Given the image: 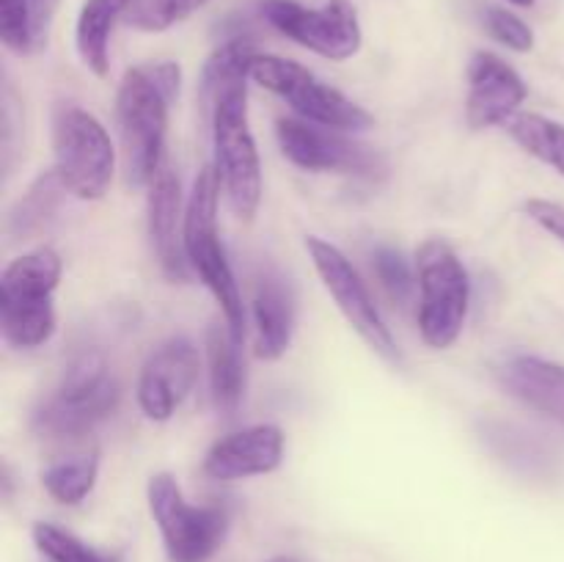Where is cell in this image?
Instances as JSON below:
<instances>
[{"mask_svg":"<svg viewBox=\"0 0 564 562\" xmlns=\"http://www.w3.org/2000/svg\"><path fill=\"white\" fill-rule=\"evenodd\" d=\"M257 55L248 39L220 44L202 72V97L213 114L215 171L237 218L251 220L262 202V163L248 121L251 61Z\"/></svg>","mask_w":564,"mask_h":562,"instance_id":"1","label":"cell"},{"mask_svg":"<svg viewBox=\"0 0 564 562\" xmlns=\"http://www.w3.org/2000/svg\"><path fill=\"white\" fill-rule=\"evenodd\" d=\"M182 72L174 61L141 64L124 75L116 97L127 185H152L165 163L169 108L180 94Z\"/></svg>","mask_w":564,"mask_h":562,"instance_id":"2","label":"cell"},{"mask_svg":"<svg viewBox=\"0 0 564 562\" xmlns=\"http://www.w3.org/2000/svg\"><path fill=\"white\" fill-rule=\"evenodd\" d=\"M61 262L53 248H36L11 259L0 275V331L11 347L33 350L53 339Z\"/></svg>","mask_w":564,"mask_h":562,"instance_id":"3","label":"cell"},{"mask_svg":"<svg viewBox=\"0 0 564 562\" xmlns=\"http://www.w3.org/2000/svg\"><path fill=\"white\" fill-rule=\"evenodd\" d=\"M218 171H215V165H207V169L198 171L196 182H193L191 202H187L185 209V253L191 268L196 270L198 279L207 284V290L218 301L235 339L242 345L246 306H242L240 287H237L231 264L218 237Z\"/></svg>","mask_w":564,"mask_h":562,"instance_id":"4","label":"cell"},{"mask_svg":"<svg viewBox=\"0 0 564 562\" xmlns=\"http://www.w3.org/2000/svg\"><path fill=\"white\" fill-rule=\"evenodd\" d=\"M121 400L119 380L97 353L69 364L58 389L33 413V428L47 439H77L97 428Z\"/></svg>","mask_w":564,"mask_h":562,"instance_id":"5","label":"cell"},{"mask_svg":"<svg viewBox=\"0 0 564 562\" xmlns=\"http://www.w3.org/2000/svg\"><path fill=\"white\" fill-rule=\"evenodd\" d=\"M416 273L419 292H422V301H419L422 339L435 350H446L455 345L468 317L471 284H468L463 259L449 242L433 237L419 246Z\"/></svg>","mask_w":564,"mask_h":562,"instance_id":"6","label":"cell"},{"mask_svg":"<svg viewBox=\"0 0 564 562\" xmlns=\"http://www.w3.org/2000/svg\"><path fill=\"white\" fill-rule=\"evenodd\" d=\"M55 174L69 193L97 202L108 193L116 171V149L97 116L77 105L58 108L53 121Z\"/></svg>","mask_w":564,"mask_h":562,"instance_id":"7","label":"cell"},{"mask_svg":"<svg viewBox=\"0 0 564 562\" xmlns=\"http://www.w3.org/2000/svg\"><path fill=\"white\" fill-rule=\"evenodd\" d=\"M251 80L284 99L301 119L314 121V125L334 127V130L372 127V116L361 105L319 80L312 69L301 66L297 61L257 53L251 61Z\"/></svg>","mask_w":564,"mask_h":562,"instance_id":"8","label":"cell"},{"mask_svg":"<svg viewBox=\"0 0 564 562\" xmlns=\"http://www.w3.org/2000/svg\"><path fill=\"white\" fill-rule=\"evenodd\" d=\"M149 510L163 534L169 562H209L229 532V512L224 507H196L182 496L171 474L149 479Z\"/></svg>","mask_w":564,"mask_h":562,"instance_id":"9","label":"cell"},{"mask_svg":"<svg viewBox=\"0 0 564 562\" xmlns=\"http://www.w3.org/2000/svg\"><path fill=\"white\" fill-rule=\"evenodd\" d=\"M262 17L286 39L323 58L347 61L361 50V22L350 0H328L319 9L297 0H264Z\"/></svg>","mask_w":564,"mask_h":562,"instance_id":"10","label":"cell"},{"mask_svg":"<svg viewBox=\"0 0 564 562\" xmlns=\"http://www.w3.org/2000/svg\"><path fill=\"white\" fill-rule=\"evenodd\" d=\"M279 147L290 163L303 171L317 174H350L375 180L386 171V158L378 149L358 143L345 136V130L314 125L306 119H279L275 121Z\"/></svg>","mask_w":564,"mask_h":562,"instance_id":"11","label":"cell"},{"mask_svg":"<svg viewBox=\"0 0 564 562\" xmlns=\"http://www.w3.org/2000/svg\"><path fill=\"white\" fill-rule=\"evenodd\" d=\"M306 251L312 257L314 268H317L319 279H323L325 290L330 292V298H334L339 312L347 317V323L356 328V334L375 353H380L386 361H400L394 336H391L383 314L375 306L372 292L367 290V284L358 275V270L352 268L350 259L334 242L323 240V237H306Z\"/></svg>","mask_w":564,"mask_h":562,"instance_id":"12","label":"cell"},{"mask_svg":"<svg viewBox=\"0 0 564 562\" xmlns=\"http://www.w3.org/2000/svg\"><path fill=\"white\" fill-rule=\"evenodd\" d=\"M198 380V350L187 336H174L149 356L138 380L141 411L154 422H165L185 402Z\"/></svg>","mask_w":564,"mask_h":562,"instance_id":"13","label":"cell"},{"mask_svg":"<svg viewBox=\"0 0 564 562\" xmlns=\"http://www.w3.org/2000/svg\"><path fill=\"white\" fill-rule=\"evenodd\" d=\"M527 83L494 53H474L468 61L466 121L471 130L507 125L527 99Z\"/></svg>","mask_w":564,"mask_h":562,"instance_id":"14","label":"cell"},{"mask_svg":"<svg viewBox=\"0 0 564 562\" xmlns=\"http://www.w3.org/2000/svg\"><path fill=\"white\" fill-rule=\"evenodd\" d=\"M284 461V433L275 424H253L215 441L204 457L213 479H246L270 474Z\"/></svg>","mask_w":564,"mask_h":562,"instance_id":"15","label":"cell"},{"mask_svg":"<svg viewBox=\"0 0 564 562\" xmlns=\"http://www.w3.org/2000/svg\"><path fill=\"white\" fill-rule=\"evenodd\" d=\"M180 180L174 169L163 163L149 185V237L160 268L174 281H185L193 270L185 253V215H180Z\"/></svg>","mask_w":564,"mask_h":562,"instance_id":"16","label":"cell"},{"mask_svg":"<svg viewBox=\"0 0 564 562\" xmlns=\"http://www.w3.org/2000/svg\"><path fill=\"white\" fill-rule=\"evenodd\" d=\"M257 356L275 361L286 353L295 331V295L281 275L264 273L253 290Z\"/></svg>","mask_w":564,"mask_h":562,"instance_id":"17","label":"cell"},{"mask_svg":"<svg viewBox=\"0 0 564 562\" xmlns=\"http://www.w3.org/2000/svg\"><path fill=\"white\" fill-rule=\"evenodd\" d=\"M505 383L518 400L549 413L564 424V367L538 356H518L507 361Z\"/></svg>","mask_w":564,"mask_h":562,"instance_id":"18","label":"cell"},{"mask_svg":"<svg viewBox=\"0 0 564 562\" xmlns=\"http://www.w3.org/2000/svg\"><path fill=\"white\" fill-rule=\"evenodd\" d=\"M207 361L215 411L235 417L246 395V369L240 361V342L226 323H213L207 328Z\"/></svg>","mask_w":564,"mask_h":562,"instance_id":"19","label":"cell"},{"mask_svg":"<svg viewBox=\"0 0 564 562\" xmlns=\"http://www.w3.org/2000/svg\"><path fill=\"white\" fill-rule=\"evenodd\" d=\"M130 0H86L77 17V53L83 64L97 77H105L110 69V33L119 17H124Z\"/></svg>","mask_w":564,"mask_h":562,"instance_id":"20","label":"cell"},{"mask_svg":"<svg viewBox=\"0 0 564 562\" xmlns=\"http://www.w3.org/2000/svg\"><path fill=\"white\" fill-rule=\"evenodd\" d=\"M99 474V450H83L64 461L50 463L42 472V485L61 505H80L94 490Z\"/></svg>","mask_w":564,"mask_h":562,"instance_id":"21","label":"cell"},{"mask_svg":"<svg viewBox=\"0 0 564 562\" xmlns=\"http://www.w3.org/2000/svg\"><path fill=\"white\" fill-rule=\"evenodd\" d=\"M507 132L518 147L564 176V125L540 114H516L507 121Z\"/></svg>","mask_w":564,"mask_h":562,"instance_id":"22","label":"cell"},{"mask_svg":"<svg viewBox=\"0 0 564 562\" xmlns=\"http://www.w3.org/2000/svg\"><path fill=\"white\" fill-rule=\"evenodd\" d=\"M66 191L64 182L58 180V174L47 171V174L36 176L31 187H28L25 196L17 202V207L9 215V231L17 237H28L33 231H39L44 226V220L53 215L55 204H58V193Z\"/></svg>","mask_w":564,"mask_h":562,"instance_id":"23","label":"cell"},{"mask_svg":"<svg viewBox=\"0 0 564 562\" xmlns=\"http://www.w3.org/2000/svg\"><path fill=\"white\" fill-rule=\"evenodd\" d=\"M33 543L36 549L47 556L50 562H119V556L110 551L94 549L86 540L77 534L66 532V529L55 527V523H33Z\"/></svg>","mask_w":564,"mask_h":562,"instance_id":"24","label":"cell"},{"mask_svg":"<svg viewBox=\"0 0 564 562\" xmlns=\"http://www.w3.org/2000/svg\"><path fill=\"white\" fill-rule=\"evenodd\" d=\"M204 3H209V0H130L124 11V22L135 31L160 33L169 31L176 22L187 20Z\"/></svg>","mask_w":564,"mask_h":562,"instance_id":"25","label":"cell"},{"mask_svg":"<svg viewBox=\"0 0 564 562\" xmlns=\"http://www.w3.org/2000/svg\"><path fill=\"white\" fill-rule=\"evenodd\" d=\"M0 39L17 55H28L39 47L31 0H0Z\"/></svg>","mask_w":564,"mask_h":562,"instance_id":"26","label":"cell"},{"mask_svg":"<svg viewBox=\"0 0 564 562\" xmlns=\"http://www.w3.org/2000/svg\"><path fill=\"white\" fill-rule=\"evenodd\" d=\"M372 268H375V275L380 279V284H383V290L391 295V301L405 306V303L413 298V290H416V281H413L408 259L402 257L397 248L380 246L378 251L372 253Z\"/></svg>","mask_w":564,"mask_h":562,"instance_id":"27","label":"cell"},{"mask_svg":"<svg viewBox=\"0 0 564 562\" xmlns=\"http://www.w3.org/2000/svg\"><path fill=\"white\" fill-rule=\"evenodd\" d=\"M485 28H488V33L496 42L516 50V53H529V50L534 47L532 28H529L518 14L501 9V6H490V9L485 11Z\"/></svg>","mask_w":564,"mask_h":562,"instance_id":"28","label":"cell"},{"mask_svg":"<svg viewBox=\"0 0 564 562\" xmlns=\"http://www.w3.org/2000/svg\"><path fill=\"white\" fill-rule=\"evenodd\" d=\"M523 213L534 220V224L543 226L549 235H554L556 240L564 242V207L560 202H549V198H529L523 204Z\"/></svg>","mask_w":564,"mask_h":562,"instance_id":"29","label":"cell"},{"mask_svg":"<svg viewBox=\"0 0 564 562\" xmlns=\"http://www.w3.org/2000/svg\"><path fill=\"white\" fill-rule=\"evenodd\" d=\"M61 0H31V14H33V31H36V44L42 47L47 42L50 25H53L55 9Z\"/></svg>","mask_w":564,"mask_h":562,"instance_id":"30","label":"cell"},{"mask_svg":"<svg viewBox=\"0 0 564 562\" xmlns=\"http://www.w3.org/2000/svg\"><path fill=\"white\" fill-rule=\"evenodd\" d=\"M510 3H516V6H534V0H510Z\"/></svg>","mask_w":564,"mask_h":562,"instance_id":"31","label":"cell"},{"mask_svg":"<svg viewBox=\"0 0 564 562\" xmlns=\"http://www.w3.org/2000/svg\"><path fill=\"white\" fill-rule=\"evenodd\" d=\"M270 562H292V560H286V556H275V560H270Z\"/></svg>","mask_w":564,"mask_h":562,"instance_id":"32","label":"cell"}]
</instances>
